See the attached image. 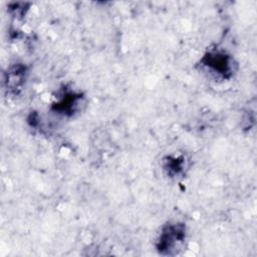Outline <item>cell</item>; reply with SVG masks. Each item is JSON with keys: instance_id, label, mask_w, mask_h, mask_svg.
I'll return each mask as SVG.
<instances>
[{"instance_id": "obj_1", "label": "cell", "mask_w": 257, "mask_h": 257, "mask_svg": "<svg viewBox=\"0 0 257 257\" xmlns=\"http://www.w3.org/2000/svg\"><path fill=\"white\" fill-rule=\"evenodd\" d=\"M186 241V227L181 223L165 225L158 237L156 248L162 255H177L183 250Z\"/></svg>"}, {"instance_id": "obj_2", "label": "cell", "mask_w": 257, "mask_h": 257, "mask_svg": "<svg viewBox=\"0 0 257 257\" xmlns=\"http://www.w3.org/2000/svg\"><path fill=\"white\" fill-rule=\"evenodd\" d=\"M202 63L212 73L224 78H229L234 70L231 56L223 51H210L206 53L202 59Z\"/></svg>"}, {"instance_id": "obj_3", "label": "cell", "mask_w": 257, "mask_h": 257, "mask_svg": "<svg viewBox=\"0 0 257 257\" xmlns=\"http://www.w3.org/2000/svg\"><path fill=\"white\" fill-rule=\"evenodd\" d=\"M25 66L21 64H16L15 66L11 67L10 70L6 72V87L7 90L10 92L17 93L23 84V80L25 79Z\"/></svg>"}, {"instance_id": "obj_4", "label": "cell", "mask_w": 257, "mask_h": 257, "mask_svg": "<svg viewBox=\"0 0 257 257\" xmlns=\"http://www.w3.org/2000/svg\"><path fill=\"white\" fill-rule=\"evenodd\" d=\"M82 96L75 93H66L63 97L56 103L55 110L64 114H73L81 105Z\"/></svg>"}, {"instance_id": "obj_5", "label": "cell", "mask_w": 257, "mask_h": 257, "mask_svg": "<svg viewBox=\"0 0 257 257\" xmlns=\"http://www.w3.org/2000/svg\"><path fill=\"white\" fill-rule=\"evenodd\" d=\"M185 162L183 158H168L165 168L170 175H179L184 170Z\"/></svg>"}]
</instances>
